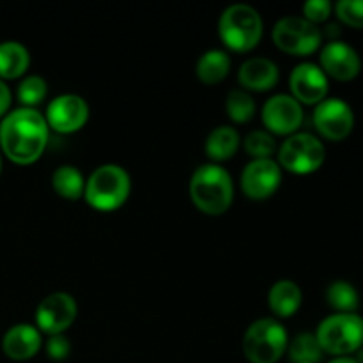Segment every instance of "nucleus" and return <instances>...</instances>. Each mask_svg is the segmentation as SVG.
<instances>
[{
    "instance_id": "obj_1",
    "label": "nucleus",
    "mask_w": 363,
    "mask_h": 363,
    "mask_svg": "<svg viewBox=\"0 0 363 363\" xmlns=\"http://www.w3.org/2000/svg\"><path fill=\"white\" fill-rule=\"evenodd\" d=\"M48 123L35 108H18L0 123V147L18 165L38 162L48 145Z\"/></svg>"
},
{
    "instance_id": "obj_2",
    "label": "nucleus",
    "mask_w": 363,
    "mask_h": 363,
    "mask_svg": "<svg viewBox=\"0 0 363 363\" xmlns=\"http://www.w3.org/2000/svg\"><path fill=\"white\" fill-rule=\"evenodd\" d=\"M190 199L204 215H223L234 199L233 177L216 163L201 165L190 179Z\"/></svg>"
},
{
    "instance_id": "obj_3",
    "label": "nucleus",
    "mask_w": 363,
    "mask_h": 363,
    "mask_svg": "<svg viewBox=\"0 0 363 363\" xmlns=\"http://www.w3.org/2000/svg\"><path fill=\"white\" fill-rule=\"evenodd\" d=\"M131 191V179L126 169L106 163L98 167L85 181L84 197L91 208L98 211H116L128 201Z\"/></svg>"
},
{
    "instance_id": "obj_4",
    "label": "nucleus",
    "mask_w": 363,
    "mask_h": 363,
    "mask_svg": "<svg viewBox=\"0 0 363 363\" xmlns=\"http://www.w3.org/2000/svg\"><path fill=\"white\" fill-rule=\"evenodd\" d=\"M218 34L223 45L233 52H250L262 38L261 14L245 4L227 7L218 20Z\"/></svg>"
},
{
    "instance_id": "obj_5",
    "label": "nucleus",
    "mask_w": 363,
    "mask_h": 363,
    "mask_svg": "<svg viewBox=\"0 0 363 363\" xmlns=\"http://www.w3.org/2000/svg\"><path fill=\"white\" fill-rule=\"evenodd\" d=\"M323 353L350 357L363 346V318L358 314H332L314 333Z\"/></svg>"
},
{
    "instance_id": "obj_6",
    "label": "nucleus",
    "mask_w": 363,
    "mask_h": 363,
    "mask_svg": "<svg viewBox=\"0 0 363 363\" xmlns=\"http://www.w3.org/2000/svg\"><path fill=\"white\" fill-rule=\"evenodd\" d=\"M289 346L286 328L277 319H257L243 337V353L250 363H277Z\"/></svg>"
},
{
    "instance_id": "obj_7",
    "label": "nucleus",
    "mask_w": 363,
    "mask_h": 363,
    "mask_svg": "<svg viewBox=\"0 0 363 363\" xmlns=\"http://www.w3.org/2000/svg\"><path fill=\"white\" fill-rule=\"evenodd\" d=\"M326 149L312 133H294L286 138L279 151L280 169L296 176L315 172L325 163Z\"/></svg>"
},
{
    "instance_id": "obj_8",
    "label": "nucleus",
    "mask_w": 363,
    "mask_h": 363,
    "mask_svg": "<svg viewBox=\"0 0 363 363\" xmlns=\"http://www.w3.org/2000/svg\"><path fill=\"white\" fill-rule=\"evenodd\" d=\"M273 43L279 50L289 55H312L323 43V32L305 18L286 16L273 27Z\"/></svg>"
},
{
    "instance_id": "obj_9",
    "label": "nucleus",
    "mask_w": 363,
    "mask_h": 363,
    "mask_svg": "<svg viewBox=\"0 0 363 363\" xmlns=\"http://www.w3.org/2000/svg\"><path fill=\"white\" fill-rule=\"evenodd\" d=\"M314 126L323 138L340 142L351 135L354 128V113L351 106L340 98H326L315 105Z\"/></svg>"
},
{
    "instance_id": "obj_10",
    "label": "nucleus",
    "mask_w": 363,
    "mask_h": 363,
    "mask_svg": "<svg viewBox=\"0 0 363 363\" xmlns=\"http://www.w3.org/2000/svg\"><path fill=\"white\" fill-rule=\"evenodd\" d=\"M77 301L67 293H52L43 298L35 311V325L43 333L62 335L77 319Z\"/></svg>"
},
{
    "instance_id": "obj_11",
    "label": "nucleus",
    "mask_w": 363,
    "mask_h": 363,
    "mask_svg": "<svg viewBox=\"0 0 363 363\" xmlns=\"http://www.w3.org/2000/svg\"><path fill=\"white\" fill-rule=\"evenodd\" d=\"M46 123L50 130L69 135L82 130L89 119V105L82 96L60 94L46 108Z\"/></svg>"
},
{
    "instance_id": "obj_12",
    "label": "nucleus",
    "mask_w": 363,
    "mask_h": 363,
    "mask_svg": "<svg viewBox=\"0 0 363 363\" xmlns=\"http://www.w3.org/2000/svg\"><path fill=\"white\" fill-rule=\"evenodd\" d=\"M262 123L268 133L291 137L303 123V108L289 94H277L262 106Z\"/></svg>"
},
{
    "instance_id": "obj_13",
    "label": "nucleus",
    "mask_w": 363,
    "mask_h": 363,
    "mask_svg": "<svg viewBox=\"0 0 363 363\" xmlns=\"http://www.w3.org/2000/svg\"><path fill=\"white\" fill-rule=\"evenodd\" d=\"M282 170L275 160H252L241 174V190L252 201H266L279 190Z\"/></svg>"
},
{
    "instance_id": "obj_14",
    "label": "nucleus",
    "mask_w": 363,
    "mask_h": 363,
    "mask_svg": "<svg viewBox=\"0 0 363 363\" xmlns=\"http://www.w3.org/2000/svg\"><path fill=\"white\" fill-rule=\"evenodd\" d=\"M289 89L300 105H319L328 94V77L318 64H298L291 71Z\"/></svg>"
},
{
    "instance_id": "obj_15",
    "label": "nucleus",
    "mask_w": 363,
    "mask_h": 363,
    "mask_svg": "<svg viewBox=\"0 0 363 363\" xmlns=\"http://www.w3.org/2000/svg\"><path fill=\"white\" fill-rule=\"evenodd\" d=\"M321 69L326 77H332L339 82H350L360 74L362 60L357 50L344 41L332 39L321 50Z\"/></svg>"
},
{
    "instance_id": "obj_16",
    "label": "nucleus",
    "mask_w": 363,
    "mask_h": 363,
    "mask_svg": "<svg viewBox=\"0 0 363 363\" xmlns=\"http://www.w3.org/2000/svg\"><path fill=\"white\" fill-rule=\"evenodd\" d=\"M238 80L247 91H272L279 82V67L266 57H254L241 64L238 71Z\"/></svg>"
},
{
    "instance_id": "obj_17",
    "label": "nucleus",
    "mask_w": 363,
    "mask_h": 363,
    "mask_svg": "<svg viewBox=\"0 0 363 363\" xmlns=\"http://www.w3.org/2000/svg\"><path fill=\"white\" fill-rule=\"evenodd\" d=\"M41 333L32 325H16L2 339L4 354L11 360L25 362L41 350Z\"/></svg>"
},
{
    "instance_id": "obj_18",
    "label": "nucleus",
    "mask_w": 363,
    "mask_h": 363,
    "mask_svg": "<svg viewBox=\"0 0 363 363\" xmlns=\"http://www.w3.org/2000/svg\"><path fill=\"white\" fill-rule=\"evenodd\" d=\"M301 289L293 280H279L273 284L268 294V303L273 314L280 319H287L301 307Z\"/></svg>"
},
{
    "instance_id": "obj_19",
    "label": "nucleus",
    "mask_w": 363,
    "mask_h": 363,
    "mask_svg": "<svg viewBox=\"0 0 363 363\" xmlns=\"http://www.w3.org/2000/svg\"><path fill=\"white\" fill-rule=\"evenodd\" d=\"M240 147V133L233 126H218L206 138V155L216 162H227L236 155Z\"/></svg>"
},
{
    "instance_id": "obj_20",
    "label": "nucleus",
    "mask_w": 363,
    "mask_h": 363,
    "mask_svg": "<svg viewBox=\"0 0 363 363\" xmlns=\"http://www.w3.org/2000/svg\"><path fill=\"white\" fill-rule=\"evenodd\" d=\"M30 55L23 45L16 41L0 43V80H14L25 74Z\"/></svg>"
},
{
    "instance_id": "obj_21",
    "label": "nucleus",
    "mask_w": 363,
    "mask_h": 363,
    "mask_svg": "<svg viewBox=\"0 0 363 363\" xmlns=\"http://www.w3.org/2000/svg\"><path fill=\"white\" fill-rule=\"evenodd\" d=\"M229 71L230 59L222 50H209V52L202 53L195 66L197 78L206 85L220 84L222 80H225Z\"/></svg>"
},
{
    "instance_id": "obj_22",
    "label": "nucleus",
    "mask_w": 363,
    "mask_h": 363,
    "mask_svg": "<svg viewBox=\"0 0 363 363\" xmlns=\"http://www.w3.org/2000/svg\"><path fill=\"white\" fill-rule=\"evenodd\" d=\"M52 186L59 197L66 201H78L84 195L85 177L77 167L62 165L53 172Z\"/></svg>"
},
{
    "instance_id": "obj_23",
    "label": "nucleus",
    "mask_w": 363,
    "mask_h": 363,
    "mask_svg": "<svg viewBox=\"0 0 363 363\" xmlns=\"http://www.w3.org/2000/svg\"><path fill=\"white\" fill-rule=\"evenodd\" d=\"M326 301L337 314H357L360 307V296L353 284L346 280H335L326 289Z\"/></svg>"
},
{
    "instance_id": "obj_24",
    "label": "nucleus",
    "mask_w": 363,
    "mask_h": 363,
    "mask_svg": "<svg viewBox=\"0 0 363 363\" xmlns=\"http://www.w3.org/2000/svg\"><path fill=\"white\" fill-rule=\"evenodd\" d=\"M287 351L294 363H318L323 358V350L314 333H300L287 346Z\"/></svg>"
},
{
    "instance_id": "obj_25",
    "label": "nucleus",
    "mask_w": 363,
    "mask_h": 363,
    "mask_svg": "<svg viewBox=\"0 0 363 363\" xmlns=\"http://www.w3.org/2000/svg\"><path fill=\"white\" fill-rule=\"evenodd\" d=\"M225 110L230 121H234L238 124H245L255 116V103L247 91L234 89L227 96Z\"/></svg>"
},
{
    "instance_id": "obj_26",
    "label": "nucleus",
    "mask_w": 363,
    "mask_h": 363,
    "mask_svg": "<svg viewBox=\"0 0 363 363\" xmlns=\"http://www.w3.org/2000/svg\"><path fill=\"white\" fill-rule=\"evenodd\" d=\"M18 99L23 105V108H34L35 105L43 101L48 94V85H46L45 78L41 77H27L25 80H21V84L18 85Z\"/></svg>"
},
{
    "instance_id": "obj_27",
    "label": "nucleus",
    "mask_w": 363,
    "mask_h": 363,
    "mask_svg": "<svg viewBox=\"0 0 363 363\" xmlns=\"http://www.w3.org/2000/svg\"><path fill=\"white\" fill-rule=\"evenodd\" d=\"M245 151L252 156V160H268L277 151L275 138L272 133L262 130H255L245 138Z\"/></svg>"
},
{
    "instance_id": "obj_28",
    "label": "nucleus",
    "mask_w": 363,
    "mask_h": 363,
    "mask_svg": "<svg viewBox=\"0 0 363 363\" xmlns=\"http://www.w3.org/2000/svg\"><path fill=\"white\" fill-rule=\"evenodd\" d=\"M335 13L347 27L363 28V0H340L335 6Z\"/></svg>"
},
{
    "instance_id": "obj_29",
    "label": "nucleus",
    "mask_w": 363,
    "mask_h": 363,
    "mask_svg": "<svg viewBox=\"0 0 363 363\" xmlns=\"http://www.w3.org/2000/svg\"><path fill=\"white\" fill-rule=\"evenodd\" d=\"M333 6L328 0H311L303 6V18L307 21H311L312 25L323 23L330 18L332 14Z\"/></svg>"
},
{
    "instance_id": "obj_30",
    "label": "nucleus",
    "mask_w": 363,
    "mask_h": 363,
    "mask_svg": "<svg viewBox=\"0 0 363 363\" xmlns=\"http://www.w3.org/2000/svg\"><path fill=\"white\" fill-rule=\"evenodd\" d=\"M46 353H48V357L55 362L66 360L71 353L69 340L64 335L50 337L48 342H46Z\"/></svg>"
},
{
    "instance_id": "obj_31",
    "label": "nucleus",
    "mask_w": 363,
    "mask_h": 363,
    "mask_svg": "<svg viewBox=\"0 0 363 363\" xmlns=\"http://www.w3.org/2000/svg\"><path fill=\"white\" fill-rule=\"evenodd\" d=\"M11 106V91L2 80H0V117H4L7 113Z\"/></svg>"
},
{
    "instance_id": "obj_32",
    "label": "nucleus",
    "mask_w": 363,
    "mask_h": 363,
    "mask_svg": "<svg viewBox=\"0 0 363 363\" xmlns=\"http://www.w3.org/2000/svg\"><path fill=\"white\" fill-rule=\"evenodd\" d=\"M330 363H358L357 358H351V357H335Z\"/></svg>"
},
{
    "instance_id": "obj_33",
    "label": "nucleus",
    "mask_w": 363,
    "mask_h": 363,
    "mask_svg": "<svg viewBox=\"0 0 363 363\" xmlns=\"http://www.w3.org/2000/svg\"><path fill=\"white\" fill-rule=\"evenodd\" d=\"M358 363H363V346L358 350V358H357Z\"/></svg>"
},
{
    "instance_id": "obj_34",
    "label": "nucleus",
    "mask_w": 363,
    "mask_h": 363,
    "mask_svg": "<svg viewBox=\"0 0 363 363\" xmlns=\"http://www.w3.org/2000/svg\"><path fill=\"white\" fill-rule=\"evenodd\" d=\"M0 174H2V158H0Z\"/></svg>"
}]
</instances>
